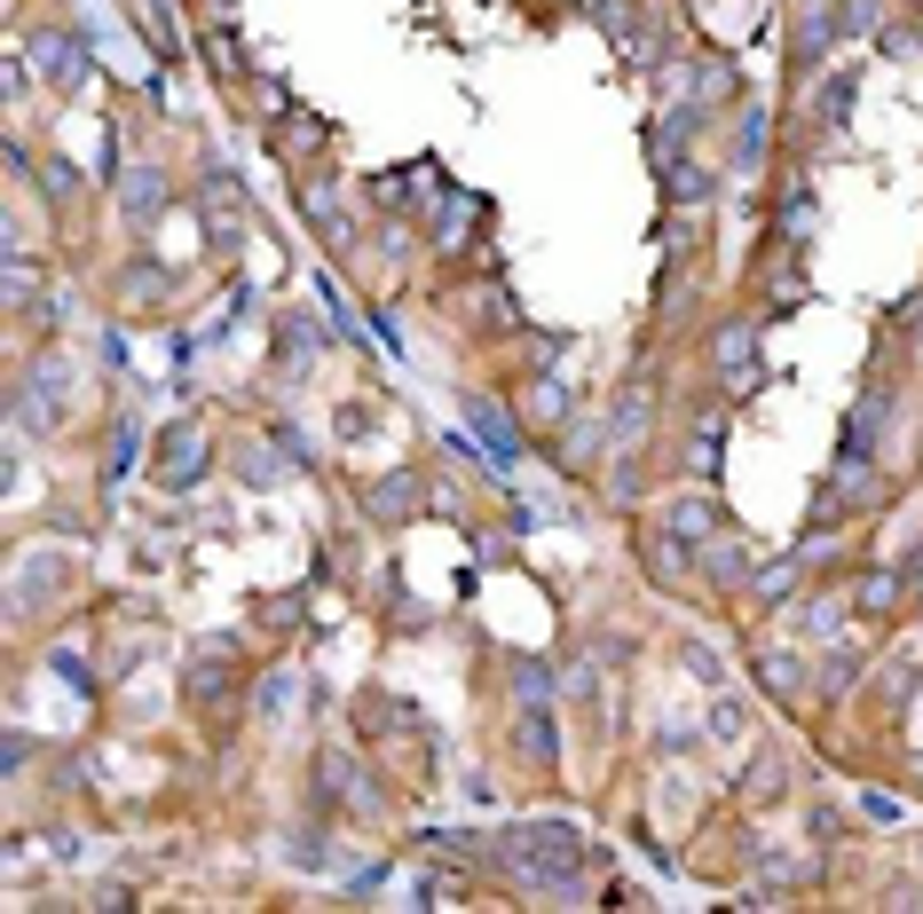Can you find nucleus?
I'll return each mask as SVG.
<instances>
[{
  "mask_svg": "<svg viewBox=\"0 0 923 914\" xmlns=\"http://www.w3.org/2000/svg\"><path fill=\"white\" fill-rule=\"evenodd\" d=\"M489 852L506 860L522 883H537V891H560V883L576 875V860H584V852H576V836L560 828V819H522V828H506Z\"/></svg>",
  "mask_w": 923,
  "mask_h": 914,
  "instance_id": "f257e3e1",
  "label": "nucleus"
},
{
  "mask_svg": "<svg viewBox=\"0 0 923 914\" xmlns=\"http://www.w3.org/2000/svg\"><path fill=\"white\" fill-rule=\"evenodd\" d=\"M198 213H206L214 245H245V237H254V206L237 198L229 173H206V181H198Z\"/></svg>",
  "mask_w": 923,
  "mask_h": 914,
  "instance_id": "f03ea898",
  "label": "nucleus"
},
{
  "mask_svg": "<svg viewBox=\"0 0 923 914\" xmlns=\"http://www.w3.org/2000/svg\"><path fill=\"white\" fill-rule=\"evenodd\" d=\"M158 474H166V489H190V481L206 474V434H198V426L166 434V449H158Z\"/></svg>",
  "mask_w": 923,
  "mask_h": 914,
  "instance_id": "7ed1b4c3",
  "label": "nucleus"
},
{
  "mask_svg": "<svg viewBox=\"0 0 923 914\" xmlns=\"http://www.w3.org/2000/svg\"><path fill=\"white\" fill-rule=\"evenodd\" d=\"M718 371H726L734 387L758 379V331H750V324H726V331H718Z\"/></svg>",
  "mask_w": 923,
  "mask_h": 914,
  "instance_id": "20e7f679",
  "label": "nucleus"
},
{
  "mask_svg": "<svg viewBox=\"0 0 923 914\" xmlns=\"http://www.w3.org/2000/svg\"><path fill=\"white\" fill-rule=\"evenodd\" d=\"M474 434H482V449H489V466H514V457H522V434H514V418H506V410L474 403Z\"/></svg>",
  "mask_w": 923,
  "mask_h": 914,
  "instance_id": "39448f33",
  "label": "nucleus"
},
{
  "mask_svg": "<svg viewBox=\"0 0 923 914\" xmlns=\"http://www.w3.org/2000/svg\"><path fill=\"white\" fill-rule=\"evenodd\" d=\"M300 213L324 229V245H348V237H356V229H348V213L331 206V190H324V181H300Z\"/></svg>",
  "mask_w": 923,
  "mask_h": 914,
  "instance_id": "423d86ee",
  "label": "nucleus"
},
{
  "mask_svg": "<svg viewBox=\"0 0 923 914\" xmlns=\"http://www.w3.org/2000/svg\"><path fill=\"white\" fill-rule=\"evenodd\" d=\"M158 206H166V173H158V166H135V173H127V213L150 221Z\"/></svg>",
  "mask_w": 923,
  "mask_h": 914,
  "instance_id": "0eeeda50",
  "label": "nucleus"
},
{
  "mask_svg": "<svg viewBox=\"0 0 923 914\" xmlns=\"http://www.w3.org/2000/svg\"><path fill=\"white\" fill-rule=\"evenodd\" d=\"M371 513H379V520H410V513H418V481H410V474H387L379 497H371Z\"/></svg>",
  "mask_w": 923,
  "mask_h": 914,
  "instance_id": "6e6552de",
  "label": "nucleus"
},
{
  "mask_svg": "<svg viewBox=\"0 0 923 914\" xmlns=\"http://www.w3.org/2000/svg\"><path fill=\"white\" fill-rule=\"evenodd\" d=\"M671 536H718V513L703 497H679V505H671Z\"/></svg>",
  "mask_w": 923,
  "mask_h": 914,
  "instance_id": "1a4fd4ad",
  "label": "nucleus"
},
{
  "mask_svg": "<svg viewBox=\"0 0 923 914\" xmlns=\"http://www.w3.org/2000/svg\"><path fill=\"white\" fill-rule=\"evenodd\" d=\"M40 71H48L56 87H71V79H79V40H40Z\"/></svg>",
  "mask_w": 923,
  "mask_h": 914,
  "instance_id": "9d476101",
  "label": "nucleus"
},
{
  "mask_svg": "<svg viewBox=\"0 0 923 914\" xmlns=\"http://www.w3.org/2000/svg\"><path fill=\"white\" fill-rule=\"evenodd\" d=\"M758 670H766V694H782V702H797V655H782V647H766V655H758Z\"/></svg>",
  "mask_w": 923,
  "mask_h": 914,
  "instance_id": "9b49d317",
  "label": "nucleus"
},
{
  "mask_svg": "<svg viewBox=\"0 0 923 914\" xmlns=\"http://www.w3.org/2000/svg\"><path fill=\"white\" fill-rule=\"evenodd\" d=\"M892 599H900V576H861V592H853V607H861V615H884Z\"/></svg>",
  "mask_w": 923,
  "mask_h": 914,
  "instance_id": "f8f14e48",
  "label": "nucleus"
},
{
  "mask_svg": "<svg viewBox=\"0 0 923 914\" xmlns=\"http://www.w3.org/2000/svg\"><path fill=\"white\" fill-rule=\"evenodd\" d=\"M135 449H142V434H135V418H119V434H111V449H103V466H111V481L135 466Z\"/></svg>",
  "mask_w": 923,
  "mask_h": 914,
  "instance_id": "ddd939ff",
  "label": "nucleus"
},
{
  "mask_svg": "<svg viewBox=\"0 0 923 914\" xmlns=\"http://www.w3.org/2000/svg\"><path fill=\"white\" fill-rule=\"evenodd\" d=\"M813 221H821V213H813V198H790V206H782V237H790V245H805V237H813Z\"/></svg>",
  "mask_w": 923,
  "mask_h": 914,
  "instance_id": "4468645a",
  "label": "nucleus"
},
{
  "mask_svg": "<svg viewBox=\"0 0 923 914\" xmlns=\"http://www.w3.org/2000/svg\"><path fill=\"white\" fill-rule=\"evenodd\" d=\"M514 694H522V702H545V694H553V670H545V663H514Z\"/></svg>",
  "mask_w": 923,
  "mask_h": 914,
  "instance_id": "2eb2a0df",
  "label": "nucleus"
},
{
  "mask_svg": "<svg viewBox=\"0 0 923 914\" xmlns=\"http://www.w3.org/2000/svg\"><path fill=\"white\" fill-rule=\"evenodd\" d=\"M285 355H308V362H316V355H324V331L292 316V324H285Z\"/></svg>",
  "mask_w": 923,
  "mask_h": 914,
  "instance_id": "dca6fc26",
  "label": "nucleus"
},
{
  "mask_svg": "<svg viewBox=\"0 0 923 914\" xmlns=\"http://www.w3.org/2000/svg\"><path fill=\"white\" fill-rule=\"evenodd\" d=\"M285 702H292V670H269V686H261V717H285Z\"/></svg>",
  "mask_w": 923,
  "mask_h": 914,
  "instance_id": "f3484780",
  "label": "nucleus"
},
{
  "mask_svg": "<svg viewBox=\"0 0 923 914\" xmlns=\"http://www.w3.org/2000/svg\"><path fill=\"white\" fill-rule=\"evenodd\" d=\"M861 819H876V828H892V819H900V796L869 788V796H861Z\"/></svg>",
  "mask_w": 923,
  "mask_h": 914,
  "instance_id": "a211bd4d",
  "label": "nucleus"
},
{
  "mask_svg": "<svg viewBox=\"0 0 923 914\" xmlns=\"http://www.w3.org/2000/svg\"><path fill=\"white\" fill-rule=\"evenodd\" d=\"M560 410H568V403H560V387H553V379H537V387H529V418H560Z\"/></svg>",
  "mask_w": 923,
  "mask_h": 914,
  "instance_id": "6ab92c4d",
  "label": "nucleus"
},
{
  "mask_svg": "<svg viewBox=\"0 0 923 914\" xmlns=\"http://www.w3.org/2000/svg\"><path fill=\"white\" fill-rule=\"evenodd\" d=\"M711 553H718L711 576H718V584H742V544H711Z\"/></svg>",
  "mask_w": 923,
  "mask_h": 914,
  "instance_id": "aec40b11",
  "label": "nucleus"
},
{
  "mask_svg": "<svg viewBox=\"0 0 923 914\" xmlns=\"http://www.w3.org/2000/svg\"><path fill=\"white\" fill-rule=\"evenodd\" d=\"M915 615H923V576H915Z\"/></svg>",
  "mask_w": 923,
  "mask_h": 914,
  "instance_id": "412c9836",
  "label": "nucleus"
},
{
  "mask_svg": "<svg viewBox=\"0 0 923 914\" xmlns=\"http://www.w3.org/2000/svg\"><path fill=\"white\" fill-rule=\"evenodd\" d=\"M915 347H923V316H915Z\"/></svg>",
  "mask_w": 923,
  "mask_h": 914,
  "instance_id": "4be33fe9",
  "label": "nucleus"
}]
</instances>
